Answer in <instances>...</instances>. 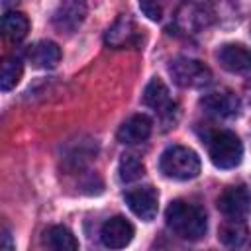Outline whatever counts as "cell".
<instances>
[{
    "label": "cell",
    "mask_w": 251,
    "mask_h": 251,
    "mask_svg": "<svg viewBox=\"0 0 251 251\" xmlns=\"http://www.w3.org/2000/svg\"><path fill=\"white\" fill-rule=\"evenodd\" d=\"M218 59L222 67L229 73H235V75L251 73V51L241 43H226L220 49Z\"/></svg>",
    "instance_id": "9c48e42d"
},
{
    "label": "cell",
    "mask_w": 251,
    "mask_h": 251,
    "mask_svg": "<svg viewBox=\"0 0 251 251\" xmlns=\"http://www.w3.org/2000/svg\"><path fill=\"white\" fill-rule=\"evenodd\" d=\"M165 220H167V226L173 229V233H176L180 239H186V241L202 239L208 229V218L204 208L186 200L171 202L165 212Z\"/></svg>",
    "instance_id": "6da1fadb"
},
{
    "label": "cell",
    "mask_w": 251,
    "mask_h": 251,
    "mask_svg": "<svg viewBox=\"0 0 251 251\" xmlns=\"http://www.w3.org/2000/svg\"><path fill=\"white\" fill-rule=\"evenodd\" d=\"M169 73H171L173 80L182 88H202L212 78L210 69L202 61L190 59V57H178V59L171 61Z\"/></svg>",
    "instance_id": "277c9868"
},
{
    "label": "cell",
    "mask_w": 251,
    "mask_h": 251,
    "mask_svg": "<svg viewBox=\"0 0 251 251\" xmlns=\"http://www.w3.org/2000/svg\"><path fill=\"white\" fill-rule=\"evenodd\" d=\"M27 59L35 69H55L61 61V49L53 41H37L29 47Z\"/></svg>",
    "instance_id": "7c38bea8"
},
{
    "label": "cell",
    "mask_w": 251,
    "mask_h": 251,
    "mask_svg": "<svg viewBox=\"0 0 251 251\" xmlns=\"http://www.w3.org/2000/svg\"><path fill=\"white\" fill-rule=\"evenodd\" d=\"M118 173H120V178L124 182H133L145 175V165L137 155L124 153L120 163H118Z\"/></svg>",
    "instance_id": "ac0fdd59"
},
{
    "label": "cell",
    "mask_w": 251,
    "mask_h": 251,
    "mask_svg": "<svg viewBox=\"0 0 251 251\" xmlns=\"http://www.w3.org/2000/svg\"><path fill=\"white\" fill-rule=\"evenodd\" d=\"M2 31L12 41H22L29 31V20L22 12H6L2 18Z\"/></svg>",
    "instance_id": "9a60e30c"
},
{
    "label": "cell",
    "mask_w": 251,
    "mask_h": 251,
    "mask_svg": "<svg viewBox=\"0 0 251 251\" xmlns=\"http://www.w3.org/2000/svg\"><path fill=\"white\" fill-rule=\"evenodd\" d=\"M86 18V0H61L53 12V25L59 31H75Z\"/></svg>",
    "instance_id": "52a82bcc"
},
{
    "label": "cell",
    "mask_w": 251,
    "mask_h": 251,
    "mask_svg": "<svg viewBox=\"0 0 251 251\" xmlns=\"http://www.w3.org/2000/svg\"><path fill=\"white\" fill-rule=\"evenodd\" d=\"M139 8L141 12L153 20V22H159L161 16H163V6H161V0H139Z\"/></svg>",
    "instance_id": "ffe728a7"
},
{
    "label": "cell",
    "mask_w": 251,
    "mask_h": 251,
    "mask_svg": "<svg viewBox=\"0 0 251 251\" xmlns=\"http://www.w3.org/2000/svg\"><path fill=\"white\" fill-rule=\"evenodd\" d=\"M126 204L143 222H151L159 210V194L153 186H139L126 192Z\"/></svg>",
    "instance_id": "8992f818"
},
{
    "label": "cell",
    "mask_w": 251,
    "mask_h": 251,
    "mask_svg": "<svg viewBox=\"0 0 251 251\" xmlns=\"http://www.w3.org/2000/svg\"><path fill=\"white\" fill-rule=\"evenodd\" d=\"M22 75H24V65H22V61H20L18 57H8V59H4L2 71H0V88H2L4 92L12 90V88L20 82Z\"/></svg>",
    "instance_id": "d6986e66"
},
{
    "label": "cell",
    "mask_w": 251,
    "mask_h": 251,
    "mask_svg": "<svg viewBox=\"0 0 251 251\" xmlns=\"http://www.w3.org/2000/svg\"><path fill=\"white\" fill-rule=\"evenodd\" d=\"M208 155L218 169H235L243 159V145L233 131H218L210 137Z\"/></svg>",
    "instance_id": "3957f363"
},
{
    "label": "cell",
    "mask_w": 251,
    "mask_h": 251,
    "mask_svg": "<svg viewBox=\"0 0 251 251\" xmlns=\"http://www.w3.org/2000/svg\"><path fill=\"white\" fill-rule=\"evenodd\" d=\"M218 208L227 220L243 222L251 212V192H249V188L245 184L227 186L218 198Z\"/></svg>",
    "instance_id": "5b68a950"
},
{
    "label": "cell",
    "mask_w": 251,
    "mask_h": 251,
    "mask_svg": "<svg viewBox=\"0 0 251 251\" xmlns=\"http://www.w3.org/2000/svg\"><path fill=\"white\" fill-rule=\"evenodd\" d=\"M2 247H4V249H12V247H14L12 241H10V231H8V227H2Z\"/></svg>",
    "instance_id": "44dd1931"
},
{
    "label": "cell",
    "mask_w": 251,
    "mask_h": 251,
    "mask_svg": "<svg viewBox=\"0 0 251 251\" xmlns=\"http://www.w3.org/2000/svg\"><path fill=\"white\" fill-rule=\"evenodd\" d=\"M200 106L216 118H231L239 112V98L231 92H210L200 100Z\"/></svg>",
    "instance_id": "8fae6325"
},
{
    "label": "cell",
    "mask_w": 251,
    "mask_h": 251,
    "mask_svg": "<svg viewBox=\"0 0 251 251\" xmlns=\"http://www.w3.org/2000/svg\"><path fill=\"white\" fill-rule=\"evenodd\" d=\"M133 233H135L133 226H131L124 216H114V218H110V220L102 226V229H100V239H102V243H104L106 247H110V249H122V247H126V245L131 243Z\"/></svg>",
    "instance_id": "ba28073f"
},
{
    "label": "cell",
    "mask_w": 251,
    "mask_h": 251,
    "mask_svg": "<svg viewBox=\"0 0 251 251\" xmlns=\"http://www.w3.org/2000/svg\"><path fill=\"white\" fill-rule=\"evenodd\" d=\"M151 120L145 114H135L129 120H126L118 129V141L124 145H135L145 141L151 135Z\"/></svg>",
    "instance_id": "30bf717a"
},
{
    "label": "cell",
    "mask_w": 251,
    "mask_h": 251,
    "mask_svg": "<svg viewBox=\"0 0 251 251\" xmlns=\"http://www.w3.org/2000/svg\"><path fill=\"white\" fill-rule=\"evenodd\" d=\"M45 241L51 249L57 251H75L78 249V241L73 235V231L65 226H53L45 231Z\"/></svg>",
    "instance_id": "2e32d148"
},
{
    "label": "cell",
    "mask_w": 251,
    "mask_h": 251,
    "mask_svg": "<svg viewBox=\"0 0 251 251\" xmlns=\"http://www.w3.org/2000/svg\"><path fill=\"white\" fill-rule=\"evenodd\" d=\"M161 173L173 180H192L200 175V159L198 155L182 145H173L163 151L159 161Z\"/></svg>",
    "instance_id": "7a4b0ae2"
},
{
    "label": "cell",
    "mask_w": 251,
    "mask_h": 251,
    "mask_svg": "<svg viewBox=\"0 0 251 251\" xmlns=\"http://www.w3.org/2000/svg\"><path fill=\"white\" fill-rule=\"evenodd\" d=\"M143 104L153 108L155 112H167L173 104L169 98V88L161 78H151L143 90Z\"/></svg>",
    "instance_id": "4fadbf2b"
},
{
    "label": "cell",
    "mask_w": 251,
    "mask_h": 251,
    "mask_svg": "<svg viewBox=\"0 0 251 251\" xmlns=\"http://www.w3.org/2000/svg\"><path fill=\"white\" fill-rule=\"evenodd\" d=\"M135 37H137V29H135L133 22H131L129 18L122 16V18L108 29V33H106V43L112 45V47H116V49H120V47H124V45H129L131 41H135Z\"/></svg>",
    "instance_id": "5bb4252c"
},
{
    "label": "cell",
    "mask_w": 251,
    "mask_h": 251,
    "mask_svg": "<svg viewBox=\"0 0 251 251\" xmlns=\"http://www.w3.org/2000/svg\"><path fill=\"white\" fill-rule=\"evenodd\" d=\"M220 241L224 245H227V247L241 249V247L249 245V231H247V227L241 222L229 220V224H226L220 229Z\"/></svg>",
    "instance_id": "e0dca14e"
}]
</instances>
